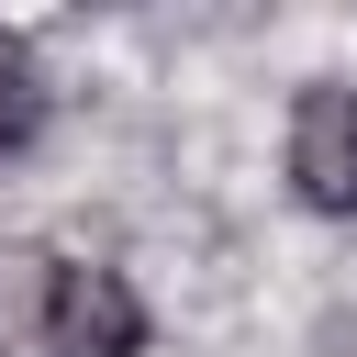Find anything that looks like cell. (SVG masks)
Segmentation results:
<instances>
[{
    "mask_svg": "<svg viewBox=\"0 0 357 357\" xmlns=\"http://www.w3.org/2000/svg\"><path fill=\"white\" fill-rule=\"evenodd\" d=\"M156 312L123 268L0 234V357H145Z\"/></svg>",
    "mask_w": 357,
    "mask_h": 357,
    "instance_id": "cell-1",
    "label": "cell"
},
{
    "mask_svg": "<svg viewBox=\"0 0 357 357\" xmlns=\"http://www.w3.org/2000/svg\"><path fill=\"white\" fill-rule=\"evenodd\" d=\"M279 167H290V201H301V212L357 223V89H346V78H312V89L290 100Z\"/></svg>",
    "mask_w": 357,
    "mask_h": 357,
    "instance_id": "cell-2",
    "label": "cell"
},
{
    "mask_svg": "<svg viewBox=\"0 0 357 357\" xmlns=\"http://www.w3.org/2000/svg\"><path fill=\"white\" fill-rule=\"evenodd\" d=\"M45 112H56V78H45L33 33H11V22H0V156H22V145L45 134Z\"/></svg>",
    "mask_w": 357,
    "mask_h": 357,
    "instance_id": "cell-3",
    "label": "cell"
}]
</instances>
